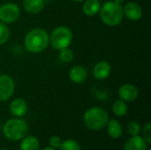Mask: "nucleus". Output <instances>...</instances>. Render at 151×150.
Returning <instances> with one entry per match:
<instances>
[{"label":"nucleus","mask_w":151,"mask_h":150,"mask_svg":"<svg viewBox=\"0 0 151 150\" xmlns=\"http://www.w3.org/2000/svg\"><path fill=\"white\" fill-rule=\"evenodd\" d=\"M69 78L73 83H82L88 78V71L82 65H75L69 71Z\"/></svg>","instance_id":"obj_11"},{"label":"nucleus","mask_w":151,"mask_h":150,"mask_svg":"<svg viewBox=\"0 0 151 150\" xmlns=\"http://www.w3.org/2000/svg\"><path fill=\"white\" fill-rule=\"evenodd\" d=\"M111 72V65L106 61H100L96 63L93 69V75L98 80L107 79Z\"/></svg>","instance_id":"obj_10"},{"label":"nucleus","mask_w":151,"mask_h":150,"mask_svg":"<svg viewBox=\"0 0 151 150\" xmlns=\"http://www.w3.org/2000/svg\"><path fill=\"white\" fill-rule=\"evenodd\" d=\"M102 21L110 27H116L119 25L124 17L122 4H116L113 1L105 2L99 11Z\"/></svg>","instance_id":"obj_2"},{"label":"nucleus","mask_w":151,"mask_h":150,"mask_svg":"<svg viewBox=\"0 0 151 150\" xmlns=\"http://www.w3.org/2000/svg\"><path fill=\"white\" fill-rule=\"evenodd\" d=\"M106 126H107V133L111 138L119 139L122 136L123 128H122L121 124L118 120L111 119V120L108 121Z\"/></svg>","instance_id":"obj_16"},{"label":"nucleus","mask_w":151,"mask_h":150,"mask_svg":"<svg viewBox=\"0 0 151 150\" xmlns=\"http://www.w3.org/2000/svg\"><path fill=\"white\" fill-rule=\"evenodd\" d=\"M10 37V30L6 24L0 22V45L4 44Z\"/></svg>","instance_id":"obj_21"},{"label":"nucleus","mask_w":151,"mask_h":150,"mask_svg":"<svg viewBox=\"0 0 151 150\" xmlns=\"http://www.w3.org/2000/svg\"><path fill=\"white\" fill-rule=\"evenodd\" d=\"M147 148L146 141L139 135H134L126 142L124 150H147Z\"/></svg>","instance_id":"obj_13"},{"label":"nucleus","mask_w":151,"mask_h":150,"mask_svg":"<svg viewBox=\"0 0 151 150\" xmlns=\"http://www.w3.org/2000/svg\"><path fill=\"white\" fill-rule=\"evenodd\" d=\"M83 120L88 129L98 131L106 126L109 121V115L107 111L101 107H91L86 111Z\"/></svg>","instance_id":"obj_3"},{"label":"nucleus","mask_w":151,"mask_h":150,"mask_svg":"<svg viewBox=\"0 0 151 150\" xmlns=\"http://www.w3.org/2000/svg\"><path fill=\"white\" fill-rule=\"evenodd\" d=\"M27 104L26 101L22 98H16L12 101L10 103V111L11 113L17 117H22L27 113Z\"/></svg>","instance_id":"obj_12"},{"label":"nucleus","mask_w":151,"mask_h":150,"mask_svg":"<svg viewBox=\"0 0 151 150\" xmlns=\"http://www.w3.org/2000/svg\"><path fill=\"white\" fill-rule=\"evenodd\" d=\"M50 43V35L41 27L31 29L25 36L24 45L26 50L31 53H41L44 51Z\"/></svg>","instance_id":"obj_1"},{"label":"nucleus","mask_w":151,"mask_h":150,"mask_svg":"<svg viewBox=\"0 0 151 150\" xmlns=\"http://www.w3.org/2000/svg\"><path fill=\"white\" fill-rule=\"evenodd\" d=\"M119 99L124 102H134L137 99L139 95V90L137 87L131 83H126L119 88Z\"/></svg>","instance_id":"obj_8"},{"label":"nucleus","mask_w":151,"mask_h":150,"mask_svg":"<svg viewBox=\"0 0 151 150\" xmlns=\"http://www.w3.org/2000/svg\"><path fill=\"white\" fill-rule=\"evenodd\" d=\"M42 150H56V149H53V148H51V147H48V148L43 149Z\"/></svg>","instance_id":"obj_26"},{"label":"nucleus","mask_w":151,"mask_h":150,"mask_svg":"<svg viewBox=\"0 0 151 150\" xmlns=\"http://www.w3.org/2000/svg\"><path fill=\"white\" fill-rule=\"evenodd\" d=\"M39 148L40 142L35 136H25L20 143V150H38Z\"/></svg>","instance_id":"obj_17"},{"label":"nucleus","mask_w":151,"mask_h":150,"mask_svg":"<svg viewBox=\"0 0 151 150\" xmlns=\"http://www.w3.org/2000/svg\"><path fill=\"white\" fill-rule=\"evenodd\" d=\"M127 111H128V108H127L126 102H124L121 99H118L114 102L112 105V111L115 116L119 117V118L124 117L127 113Z\"/></svg>","instance_id":"obj_18"},{"label":"nucleus","mask_w":151,"mask_h":150,"mask_svg":"<svg viewBox=\"0 0 151 150\" xmlns=\"http://www.w3.org/2000/svg\"><path fill=\"white\" fill-rule=\"evenodd\" d=\"M72 41L73 33L69 27L65 26L57 27L50 36V42L51 46L57 50L69 47L72 43Z\"/></svg>","instance_id":"obj_5"},{"label":"nucleus","mask_w":151,"mask_h":150,"mask_svg":"<svg viewBox=\"0 0 151 150\" xmlns=\"http://www.w3.org/2000/svg\"><path fill=\"white\" fill-rule=\"evenodd\" d=\"M4 136L10 141H20L28 132V126L26 121L20 118H12L5 122L3 127Z\"/></svg>","instance_id":"obj_4"},{"label":"nucleus","mask_w":151,"mask_h":150,"mask_svg":"<svg viewBox=\"0 0 151 150\" xmlns=\"http://www.w3.org/2000/svg\"><path fill=\"white\" fill-rule=\"evenodd\" d=\"M73 57H74L73 51L68 47L59 50V59L63 63H70L73 59Z\"/></svg>","instance_id":"obj_19"},{"label":"nucleus","mask_w":151,"mask_h":150,"mask_svg":"<svg viewBox=\"0 0 151 150\" xmlns=\"http://www.w3.org/2000/svg\"><path fill=\"white\" fill-rule=\"evenodd\" d=\"M45 5V0H23V7L25 11L30 14L40 12Z\"/></svg>","instance_id":"obj_14"},{"label":"nucleus","mask_w":151,"mask_h":150,"mask_svg":"<svg viewBox=\"0 0 151 150\" xmlns=\"http://www.w3.org/2000/svg\"><path fill=\"white\" fill-rule=\"evenodd\" d=\"M0 131H1V123H0Z\"/></svg>","instance_id":"obj_28"},{"label":"nucleus","mask_w":151,"mask_h":150,"mask_svg":"<svg viewBox=\"0 0 151 150\" xmlns=\"http://www.w3.org/2000/svg\"><path fill=\"white\" fill-rule=\"evenodd\" d=\"M142 135L146 142L151 143V124L148 123L147 125L144 126L143 130H142Z\"/></svg>","instance_id":"obj_23"},{"label":"nucleus","mask_w":151,"mask_h":150,"mask_svg":"<svg viewBox=\"0 0 151 150\" xmlns=\"http://www.w3.org/2000/svg\"><path fill=\"white\" fill-rule=\"evenodd\" d=\"M113 2H115L116 4H122L125 2V0H113Z\"/></svg>","instance_id":"obj_25"},{"label":"nucleus","mask_w":151,"mask_h":150,"mask_svg":"<svg viewBox=\"0 0 151 150\" xmlns=\"http://www.w3.org/2000/svg\"><path fill=\"white\" fill-rule=\"evenodd\" d=\"M82 6L83 12L88 17H93L96 15L101 8V3L99 0H84Z\"/></svg>","instance_id":"obj_15"},{"label":"nucleus","mask_w":151,"mask_h":150,"mask_svg":"<svg viewBox=\"0 0 151 150\" xmlns=\"http://www.w3.org/2000/svg\"><path fill=\"white\" fill-rule=\"evenodd\" d=\"M123 13L128 19L132 21L139 20L143 14L142 7L134 2H128L123 7Z\"/></svg>","instance_id":"obj_9"},{"label":"nucleus","mask_w":151,"mask_h":150,"mask_svg":"<svg viewBox=\"0 0 151 150\" xmlns=\"http://www.w3.org/2000/svg\"><path fill=\"white\" fill-rule=\"evenodd\" d=\"M60 150H81L80 144L73 140H66L62 141Z\"/></svg>","instance_id":"obj_20"},{"label":"nucleus","mask_w":151,"mask_h":150,"mask_svg":"<svg viewBox=\"0 0 151 150\" xmlns=\"http://www.w3.org/2000/svg\"><path fill=\"white\" fill-rule=\"evenodd\" d=\"M50 146L53 149H59L61 144H62V141L60 139V137L58 136H53L50 139Z\"/></svg>","instance_id":"obj_24"},{"label":"nucleus","mask_w":151,"mask_h":150,"mask_svg":"<svg viewBox=\"0 0 151 150\" xmlns=\"http://www.w3.org/2000/svg\"><path fill=\"white\" fill-rule=\"evenodd\" d=\"M127 131L132 136L138 135L141 132V126L136 121H131L127 125Z\"/></svg>","instance_id":"obj_22"},{"label":"nucleus","mask_w":151,"mask_h":150,"mask_svg":"<svg viewBox=\"0 0 151 150\" xmlns=\"http://www.w3.org/2000/svg\"><path fill=\"white\" fill-rule=\"evenodd\" d=\"M20 16L19 7L13 3H5L0 6V21L11 24L18 20Z\"/></svg>","instance_id":"obj_6"},{"label":"nucleus","mask_w":151,"mask_h":150,"mask_svg":"<svg viewBox=\"0 0 151 150\" xmlns=\"http://www.w3.org/2000/svg\"><path fill=\"white\" fill-rule=\"evenodd\" d=\"M73 1H74V2H77V3H81V2H83L84 0H73Z\"/></svg>","instance_id":"obj_27"},{"label":"nucleus","mask_w":151,"mask_h":150,"mask_svg":"<svg viewBox=\"0 0 151 150\" xmlns=\"http://www.w3.org/2000/svg\"><path fill=\"white\" fill-rule=\"evenodd\" d=\"M2 150H9V149H2Z\"/></svg>","instance_id":"obj_29"},{"label":"nucleus","mask_w":151,"mask_h":150,"mask_svg":"<svg viewBox=\"0 0 151 150\" xmlns=\"http://www.w3.org/2000/svg\"><path fill=\"white\" fill-rule=\"evenodd\" d=\"M15 83L13 79L7 75H0V102L8 100L14 93Z\"/></svg>","instance_id":"obj_7"}]
</instances>
